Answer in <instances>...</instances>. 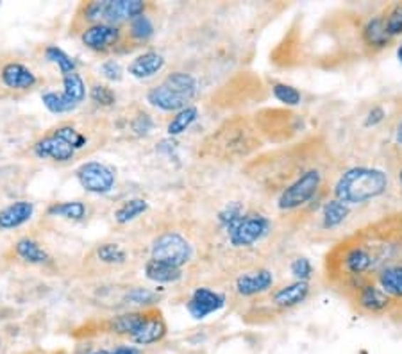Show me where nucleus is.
Returning <instances> with one entry per match:
<instances>
[{
    "instance_id": "obj_3",
    "label": "nucleus",
    "mask_w": 402,
    "mask_h": 354,
    "mask_svg": "<svg viewBox=\"0 0 402 354\" xmlns=\"http://www.w3.org/2000/svg\"><path fill=\"white\" fill-rule=\"evenodd\" d=\"M253 120L263 140L274 141V144L288 141L302 127V118L299 114L288 109H277V107H265L258 111Z\"/></svg>"
},
{
    "instance_id": "obj_25",
    "label": "nucleus",
    "mask_w": 402,
    "mask_h": 354,
    "mask_svg": "<svg viewBox=\"0 0 402 354\" xmlns=\"http://www.w3.org/2000/svg\"><path fill=\"white\" fill-rule=\"evenodd\" d=\"M347 215H349L347 204L340 203V200L337 199L327 200L324 210H322V225L326 229L338 227V225L347 218Z\"/></svg>"
},
{
    "instance_id": "obj_26",
    "label": "nucleus",
    "mask_w": 402,
    "mask_h": 354,
    "mask_svg": "<svg viewBox=\"0 0 402 354\" xmlns=\"http://www.w3.org/2000/svg\"><path fill=\"white\" fill-rule=\"evenodd\" d=\"M143 317H145V311H131V313H124L115 317V321L111 322V331L118 333V335H125L131 336L134 335L136 329L139 328V324L143 322Z\"/></svg>"
},
{
    "instance_id": "obj_6",
    "label": "nucleus",
    "mask_w": 402,
    "mask_h": 354,
    "mask_svg": "<svg viewBox=\"0 0 402 354\" xmlns=\"http://www.w3.org/2000/svg\"><path fill=\"white\" fill-rule=\"evenodd\" d=\"M86 97V85L77 72L63 75V92H45L41 102L51 113L61 114L75 109Z\"/></svg>"
},
{
    "instance_id": "obj_2",
    "label": "nucleus",
    "mask_w": 402,
    "mask_h": 354,
    "mask_svg": "<svg viewBox=\"0 0 402 354\" xmlns=\"http://www.w3.org/2000/svg\"><path fill=\"white\" fill-rule=\"evenodd\" d=\"M388 190V176L379 168L354 166L342 173L334 185V199L347 204H363L377 199Z\"/></svg>"
},
{
    "instance_id": "obj_7",
    "label": "nucleus",
    "mask_w": 402,
    "mask_h": 354,
    "mask_svg": "<svg viewBox=\"0 0 402 354\" xmlns=\"http://www.w3.org/2000/svg\"><path fill=\"white\" fill-rule=\"evenodd\" d=\"M270 220L261 213H245L238 220L236 225L227 231L229 244L233 247H250L256 242H260L263 236L270 232Z\"/></svg>"
},
{
    "instance_id": "obj_18",
    "label": "nucleus",
    "mask_w": 402,
    "mask_h": 354,
    "mask_svg": "<svg viewBox=\"0 0 402 354\" xmlns=\"http://www.w3.org/2000/svg\"><path fill=\"white\" fill-rule=\"evenodd\" d=\"M34 154L41 159H54V161H68L75 154V149L55 134L43 138L34 145Z\"/></svg>"
},
{
    "instance_id": "obj_1",
    "label": "nucleus",
    "mask_w": 402,
    "mask_h": 354,
    "mask_svg": "<svg viewBox=\"0 0 402 354\" xmlns=\"http://www.w3.org/2000/svg\"><path fill=\"white\" fill-rule=\"evenodd\" d=\"M265 140L258 131L256 124L249 117H229L211 136L206 140L208 154L223 161L249 158L263 147Z\"/></svg>"
},
{
    "instance_id": "obj_43",
    "label": "nucleus",
    "mask_w": 402,
    "mask_h": 354,
    "mask_svg": "<svg viewBox=\"0 0 402 354\" xmlns=\"http://www.w3.org/2000/svg\"><path fill=\"white\" fill-rule=\"evenodd\" d=\"M384 120V109L381 106H374L372 109L369 111L365 118V126L366 127H376L377 124H381Z\"/></svg>"
},
{
    "instance_id": "obj_28",
    "label": "nucleus",
    "mask_w": 402,
    "mask_h": 354,
    "mask_svg": "<svg viewBox=\"0 0 402 354\" xmlns=\"http://www.w3.org/2000/svg\"><path fill=\"white\" fill-rule=\"evenodd\" d=\"M16 254L27 263H45L48 259V254L40 247V244L31 238H22L15 247Z\"/></svg>"
},
{
    "instance_id": "obj_16",
    "label": "nucleus",
    "mask_w": 402,
    "mask_h": 354,
    "mask_svg": "<svg viewBox=\"0 0 402 354\" xmlns=\"http://www.w3.org/2000/svg\"><path fill=\"white\" fill-rule=\"evenodd\" d=\"M372 281L395 304L402 303V263L383 267L374 274Z\"/></svg>"
},
{
    "instance_id": "obj_31",
    "label": "nucleus",
    "mask_w": 402,
    "mask_h": 354,
    "mask_svg": "<svg viewBox=\"0 0 402 354\" xmlns=\"http://www.w3.org/2000/svg\"><path fill=\"white\" fill-rule=\"evenodd\" d=\"M381 15H383L386 33L391 38L402 36V2H395V4L388 6Z\"/></svg>"
},
{
    "instance_id": "obj_27",
    "label": "nucleus",
    "mask_w": 402,
    "mask_h": 354,
    "mask_svg": "<svg viewBox=\"0 0 402 354\" xmlns=\"http://www.w3.org/2000/svg\"><path fill=\"white\" fill-rule=\"evenodd\" d=\"M197 117H199V109L194 106H188L184 107V109L177 111V114L170 120L169 127H166V133H169L170 136L183 134L184 131L190 129V126L197 120Z\"/></svg>"
},
{
    "instance_id": "obj_13",
    "label": "nucleus",
    "mask_w": 402,
    "mask_h": 354,
    "mask_svg": "<svg viewBox=\"0 0 402 354\" xmlns=\"http://www.w3.org/2000/svg\"><path fill=\"white\" fill-rule=\"evenodd\" d=\"M274 286V274L268 269H256L236 277L234 290L241 297H256Z\"/></svg>"
},
{
    "instance_id": "obj_46",
    "label": "nucleus",
    "mask_w": 402,
    "mask_h": 354,
    "mask_svg": "<svg viewBox=\"0 0 402 354\" xmlns=\"http://www.w3.org/2000/svg\"><path fill=\"white\" fill-rule=\"evenodd\" d=\"M92 354H113V353H111V350H104L102 349V350H95V353H92Z\"/></svg>"
},
{
    "instance_id": "obj_9",
    "label": "nucleus",
    "mask_w": 402,
    "mask_h": 354,
    "mask_svg": "<svg viewBox=\"0 0 402 354\" xmlns=\"http://www.w3.org/2000/svg\"><path fill=\"white\" fill-rule=\"evenodd\" d=\"M191 258V247L177 232H165V235L157 236L152 244V259L157 262H165L169 265L183 269Z\"/></svg>"
},
{
    "instance_id": "obj_19",
    "label": "nucleus",
    "mask_w": 402,
    "mask_h": 354,
    "mask_svg": "<svg viewBox=\"0 0 402 354\" xmlns=\"http://www.w3.org/2000/svg\"><path fill=\"white\" fill-rule=\"evenodd\" d=\"M147 100L152 104L154 107L163 111H181L184 107H188L190 100L184 99L183 95L176 93L174 90H170L169 86H165L161 82L159 86H154L152 90H149L147 93Z\"/></svg>"
},
{
    "instance_id": "obj_47",
    "label": "nucleus",
    "mask_w": 402,
    "mask_h": 354,
    "mask_svg": "<svg viewBox=\"0 0 402 354\" xmlns=\"http://www.w3.org/2000/svg\"><path fill=\"white\" fill-rule=\"evenodd\" d=\"M398 181H401V186H402V166H401V170H398Z\"/></svg>"
},
{
    "instance_id": "obj_14",
    "label": "nucleus",
    "mask_w": 402,
    "mask_h": 354,
    "mask_svg": "<svg viewBox=\"0 0 402 354\" xmlns=\"http://www.w3.org/2000/svg\"><path fill=\"white\" fill-rule=\"evenodd\" d=\"M122 31L118 26H107V23H93L92 27L83 33L80 40L88 48L97 52L110 50V48L117 47L120 41Z\"/></svg>"
},
{
    "instance_id": "obj_40",
    "label": "nucleus",
    "mask_w": 402,
    "mask_h": 354,
    "mask_svg": "<svg viewBox=\"0 0 402 354\" xmlns=\"http://www.w3.org/2000/svg\"><path fill=\"white\" fill-rule=\"evenodd\" d=\"M125 301L131 304H149L154 301V294L147 290V288H132V290L125 295Z\"/></svg>"
},
{
    "instance_id": "obj_10",
    "label": "nucleus",
    "mask_w": 402,
    "mask_h": 354,
    "mask_svg": "<svg viewBox=\"0 0 402 354\" xmlns=\"http://www.w3.org/2000/svg\"><path fill=\"white\" fill-rule=\"evenodd\" d=\"M77 181L86 192L107 193L115 186V172L104 163L88 161L80 165L75 172Z\"/></svg>"
},
{
    "instance_id": "obj_38",
    "label": "nucleus",
    "mask_w": 402,
    "mask_h": 354,
    "mask_svg": "<svg viewBox=\"0 0 402 354\" xmlns=\"http://www.w3.org/2000/svg\"><path fill=\"white\" fill-rule=\"evenodd\" d=\"M290 270H292L293 277L295 281H310V277L313 276V265L307 258H295L290 265Z\"/></svg>"
},
{
    "instance_id": "obj_23",
    "label": "nucleus",
    "mask_w": 402,
    "mask_h": 354,
    "mask_svg": "<svg viewBox=\"0 0 402 354\" xmlns=\"http://www.w3.org/2000/svg\"><path fill=\"white\" fill-rule=\"evenodd\" d=\"M145 276L147 279L154 281V283H176L183 277V270L165 262H157V259L150 258L145 263Z\"/></svg>"
},
{
    "instance_id": "obj_4",
    "label": "nucleus",
    "mask_w": 402,
    "mask_h": 354,
    "mask_svg": "<svg viewBox=\"0 0 402 354\" xmlns=\"http://www.w3.org/2000/svg\"><path fill=\"white\" fill-rule=\"evenodd\" d=\"M147 9L145 2L142 0H102V2H92L85 8V18L95 23H117L131 22L136 16L143 15Z\"/></svg>"
},
{
    "instance_id": "obj_5",
    "label": "nucleus",
    "mask_w": 402,
    "mask_h": 354,
    "mask_svg": "<svg viewBox=\"0 0 402 354\" xmlns=\"http://www.w3.org/2000/svg\"><path fill=\"white\" fill-rule=\"evenodd\" d=\"M322 186V172L314 166H310L304 170L292 185L286 186L281 193H279L277 206L282 211H292L297 208H302L314 199Z\"/></svg>"
},
{
    "instance_id": "obj_24",
    "label": "nucleus",
    "mask_w": 402,
    "mask_h": 354,
    "mask_svg": "<svg viewBox=\"0 0 402 354\" xmlns=\"http://www.w3.org/2000/svg\"><path fill=\"white\" fill-rule=\"evenodd\" d=\"M163 85L169 86L170 90H174L188 100L194 99L195 93H197V79L190 74H184V72H172L170 75H166Z\"/></svg>"
},
{
    "instance_id": "obj_29",
    "label": "nucleus",
    "mask_w": 402,
    "mask_h": 354,
    "mask_svg": "<svg viewBox=\"0 0 402 354\" xmlns=\"http://www.w3.org/2000/svg\"><path fill=\"white\" fill-rule=\"evenodd\" d=\"M149 210V203L143 199H131V200H125L117 211H115V220L118 224H127V222L134 220L138 218L139 215L145 213Z\"/></svg>"
},
{
    "instance_id": "obj_21",
    "label": "nucleus",
    "mask_w": 402,
    "mask_h": 354,
    "mask_svg": "<svg viewBox=\"0 0 402 354\" xmlns=\"http://www.w3.org/2000/svg\"><path fill=\"white\" fill-rule=\"evenodd\" d=\"M2 82L11 90H29L36 85V75L20 63H8L2 68Z\"/></svg>"
},
{
    "instance_id": "obj_48",
    "label": "nucleus",
    "mask_w": 402,
    "mask_h": 354,
    "mask_svg": "<svg viewBox=\"0 0 402 354\" xmlns=\"http://www.w3.org/2000/svg\"><path fill=\"white\" fill-rule=\"evenodd\" d=\"M398 58H402V47L398 48Z\"/></svg>"
},
{
    "instance_id": "obj_37",
    "label": "nucleus",
    "mask_w": 402,
    "mask_h": 354,
    "mask_svg": "<svg viewBox=\"0 0 402 354\" xmlns=\"http://www.w3.org/2000/svg\"><path fill=\"white\" fill-rule=\"evenodd\" d=\"M90 97H92L93 102L100 104V106H113L115 100H117V95H115L113 90H111L110 86H104V85L92 86Z\"/></svg>"
},
{
    "instance_id": "obj_22",
    "label": "nucleus",
    "mask_w": 402,
    "mask_h": 354,
    "mask_svg": "<svg viewBox=\"0 0 402 354\" xmlns=\"http://www.w3.org/2000/svg\"><path fill=\"white\" fill-rule=\"evenodd\" d=\"M34 213L33 203L18 200L15 204H9L8 208L0 211V229H15L18 225L26 224Z\"/></svg>"
},
{
    "instance_id": "obj_11",
    "label": "nucleus",
    "mask_w": 402,
    "mask_h": 354,
    "mask_svg": "<svg viewBox=\"0 0 402 354\" xmlns=\"http://www.w3.org/2000/svg\"><path fill=\"white\" fill-rule=\"evenodd\" d=\"M226 304V295L211 290V288H197L186 303L188 313L197 321H202L208 315L216 313Z\"/></svg>"
},
{
    "instance_id": "obj_41",
    "label": "nucleus",
    "mask_w": 402,
    "mask_h": 354,
    "mask_svg": "<svg viewBox=\"0 0 402 354\" xmlns=\"http://www.w3.org/2000/svg\"><path fill=\"white\" fill-rule=\"evenodd\" d=\"M154 127V120L150 118V114L142 113L132 120V131L136 134H149Z\"/></svg>"
},
{
    "instance_id": "obj_36",
    "label": "nucleus",
    "mask_w": 402,
    "mask_h": 354,
    "mask_svg": "<svg viewBox=\"0 0 402 354\" xmlns=\"http://www.w3.org/2000/svg\"><path fill=\"white\" fill-rule=\"evenodd\" d=\"M54 134H55V136L61 138V140H65L66 144L72 145L73 149H83L86 145V138L83 136L79 131H75L73 127H70V126L58 127V129L54 131Z\"/></svg>"
},
{
    "instance_id": "obj_12",
    "label": "nucleus",
    "mask_w": 402,
    "mask_h": 354,
    "mask_svg": "<svg viewBox=\"0 0 402 354\" xmlns=\"http://www.w3.org/2000/svg\"><path fill=\"white\" fill-rule=\"evenodd\" d=\"M166 333H169V328H166V322L161 311L145 310L143 322L136 329L134 335L131 336V342L136 345H152V343H157L165 338Z\"/></svg>"
},
{
    "instance_id": "obj_17",
    "label": "nucleus",
    "mask_w": 402,
    "mask_h": 354,
    "mask_svg": "<svg viewBox=\"0 0 402 354\" xmlns=\"http://www.w3.org/2000/svg\"><path fill=\"white\" fill-rule=\"evenodd\" d=\"M361 40L372 52H381L393 43V38L386 33L383 15H376L366 20L365 26L361 27Z\"/></svg>"
},
{
    "instance_id": "obj_42",
    "label": "nucleus",
    "mask_w": 402,
    "mask_h": 354,
    "mask_svg": "<svg viewBox=\"0 0 402 354\" xmlns=\"http://www.w3.org/2000/svg\"><path fill=\"white\" fill-rule=\"evenodd\" d=\"M100 72H102V75L106 79H110V81H120L122 79V67L117 63V61H106V63H102V67H100Z\"/></svg>"
},
{
    "instance_id": "obj_32",
    "label": "nucleus",
    "mask_w": 402,
    "mask_h": 354,
    "mask_svg": "<svg viewBox=\"0 0 402 354\" xmlns=\"http://www.w3.org/2000/svg\"><path fill=\"white\" fill-rule=\"evenodd\" d=\"M45 58H47L48 61H52V63L58 65V68L61 70L63 75L75 72V67H77L75 61H73V59L70 58L65 50H61L59 47L51 45V47L45 48Z\"/></svg>"
},
{
    "instance_id": "obj_15",
    "label": "nucleus",
    "mask_w": 402,
    "mask_h": 354,
    "mask_svg": "<svg viewBox=\"0 0 402 354\" xmlns=\"http://www.w3.org/2000/svg\"><path fill=\"white\" fill-rule=\"evenodd\" d=\"M310 283L306 281H293V283L285 284L270 294V304L279 310H292L299 306L310 295Z\"/></svg>"
},
{
    "instance_id": "obj_34",
    "label": "nucleus",
    "mask_w": 402,
    "mask_h": 354,
    "mask_svg": "<svg viewBox=\"0 0 402 354\" xmlns=\"http://www.w3.org/2000/svg\"><path fill=\"white\" fill-rule=\"evenodd\" d=\"M272 95L279 100L285 106H299L300 100H302V95L297 88L293 86L285 85V82H275L272 85Z\"/></svg>"
},
{
    "instance_id": "obj_8",
    "label": "nucleus",
    "mask_w": 402,
    "mask_h": 354,
    "mask_svg": "<svg viewBox=\"0 0 402 354\" xmlns=\"http://www.w3.org/2000/svg\"><path fill=\"white\" fill-rule=\"evenodd\" d=\"M349 297H351L352 303L356 304V308H358L361 313L366 315H383L386 313V311H390L391 308L397 306V304L374 283L372 277L359 283L358 286L349 294Z\"/></svg>"
},
{
    "instance_id": "obj_35",
    "label": "nucleus",
    "mask_w": 402,
    "mask_h": 354,
    "mask_svg": "<svg viewBox=\"0 0 402 354\" xmlns=\"http://www.w3.org/2000/svg\"><path fill=\"white\" fill-rule=\"evenodd\" d=\"M129 33H131V36L134 38V40L147 41L154 34L152 20H150L145 13L136 16V18H132L131 23H129Z\"/></svg>"
},
{
    "instance_id": "obj_30",
    "label": "nucleus",
    "mask_w": 402,
    "mask_h": 354,
    "mask_svg": "<svg viewBox=\"0 0 402 354\" xmlns=\"http://www.w3.org/2000/svg\"><path fill=\"white\" fill-rule=\"evenodd\" d=\"M48 215L52 217H63L70 218V220H80L86 215V206L79 200H72V203H55L48 208Z\"/></svg>"
},
{
    "instance_id": "obj_44",
    "label": "nucleus",
    "mask_w": 402,
    "mask_h": 354,
    "mask_svg": "<svg viewBox=\"0 0 402 354\" xmlns=\"http://www.w3.org/2000/svg\"><path fill=\"white\" fill-rule=\"evenodd\" d=\"M111 353L113 354H142L138 349H136V347H132V345H120L115 350H111Z\"/></svg>"
},
{
    "instance_id": "obj_39",
    "label": "nucleus",
    "mask_w": 402,
    "mask_h": 354,
    "mask_svg": "<svg viewBox=\"0 0 402 354\" xmlns=\"http://www.w3.org/2000/svg\"><path fill=\"white\" fill-rule=\"evenodd\" d=\"M243 215H245V213H243V210H241L240 204H233V206H227L226 210H223L222 213L218 215V220H220V224H222L223 227L229 231L233 225L238 224V220H240Z\"/></svg>"
},
{
    "instance_id": "obj_33",
    "label": "nucleus",
    "mask_w": 402,
    "mask_h": 354,
    "mask_svg": "<svg viewBox=\"0 0 402 354\" xmlns=\"http://www.w3.org/2000/svg\"><path fill=\"white\" fill-rule=\"evenodd\" d=\"M97 256L102 263L107 265H122L127 259V252L118 244H102L97 249Z\"/></svg>"
},
{
    "instance_id": "obj_20",
    "label": "nucleus",
    "mask_w": 402,
    "mask_h": 354,
    "mask_svg": "<svg viewBox=\"0 0 402 354\" xmlns=\"http://www.w3.org/2000/svg\"><path fill=\"white\" fill-rule=\"evenodd\" d=\"M163 67H165V58L154 50H147L132 59V63L129 65V74L134 75L136 79H149L161 72Z\"/></svg>"
},
{
    "instance_id": "obj_45",
    "label": "nucleus",
    "mask_w": 402,
    "mask_h": 354,
    "mask_svg": "<svg viewBox=\"0 0 402 354\" xmlns=\"http://www.w3.org/2000/svg\"><path fill=\"white\" fill-rule=\"evenodd\" d=\"M395 141H397V145H401L402 147V120L398 122L397 131H395Z\"/></svg>"
}]
</instances>
